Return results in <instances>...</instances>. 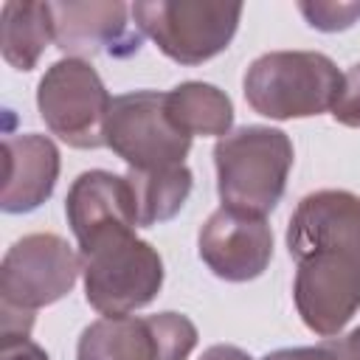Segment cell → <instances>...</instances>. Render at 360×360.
<instances>
[{
    "mask_svg": "<svg viewBox=\"0 0 360 360\" xmlns=\"http://www.w3.org/2000/svg\"><path fill=\"white\" fill-rule=\"evenodd\" d=\"M197 250L217 278L250 281L259 278L273 259V231L264 217L219 205L202 222Z\"/></svg>",
    "mask_w": 360,
    "mask_h": 360,
    "instance_id": "11",
    "label": "cell"
},
{
    "mask_svg": "<svg viewBox=\"0 0 360 360\" xmlns=\"http://www.w3.org/2000/svg\"><path fill=\"white\" fill-rule=\"evenodd\" d=\"M48 42H53L51 3L8 0L0 11V51L17 70H34Z\"/></svg>",
    "mask_w": 360,
    "mask_h": 360,
    "instance_id": "15",
    "label": "cell"
},
{
    "mask_svg": "<svg viewBox=\"0 0 360 360\" xmlns=\"http://www.w3.org/2000/svg\"><path fill=\"white\" fill-rule=\"evenodd\" d=\"M295 262L292 298L307 329L338 338L360 309V197L321 188L298 200L287 222Z\"/></svg>",
    "mask_w": 360,
    "mask_h": 360,
    "instance_id": "1",
    "label": "cell"
},
{
    "mask_svg": "<svg viewBox=\"0 0 360 360\" xmlns=\"http://www.w3.org/2000/svg\"><path fill=\"white\" fill-rule=\"evenodd\" d=\"M65 217L76 242L90 239L107 228H138L135 197L124 174L107 169L82 172L65 197Z\"/></svg>",
    "mask_w": 360,
    "mask_h": 360,
    "instance_id": "13",
    "label": "cell"
},
{
    "mask_svg": "<svg viewBox=\"0 0 360 360\" xmlns=\"http://www.w3.org/2000/svg\"><path fill=\"white\" fill-rule=\"evenodd\" d=\"M132 17L163 56L177 65H202L222 53L242 17V3L222 0H141Z\"/></svg>",
    "mask_w": 360,
    "mask_h": 360,
    "instance_id": "5",
    "label": "cell"
},
{
    "mask_svg": "<svg viewBox=\"0 0 360 360\" xmlns=\"http://www.w3.org/2000/svg\"><path fill=\"white\" fill-rule=\"evenodd\" d=\"M132 6L127 3H101V0H68L51 3L53 42L73 59L90 56H132L141 48V28L129 22Z\"/></svg>",
    "mask_w": 360,
    "mask_h": 360,
    "instance_id": "10",
    "label": "cell"
},
{
    "mask_svg": "<svg viewBox=\"0 0 360 360\" xmlns=\"http://www.w3.org/2000/svg\"><path fill=\"white\" fill-rule=\"evenodd\" d=\"M197 338L180 312L98 318L82 332L76 360H188Z\"/></svg>",
    "mask_w": 360,
    "mask_h": 360,
    "instance_id": "9",
    "label": "cell"
},
{
    "mask_svg": "<svg viewBox=\"0 0 360 360\" xmlns=\"http://www.w3.org/2000/svg\"><path fill=\"white\" fill-rule=\"evenodd\" d=\"M87 304L104 318L152 304L163 287V259L135 228H107L79 242Z\"/></svg>",
    "mask_w": 360,
    "mask_h": 360,
    "instance_id": "2",
    "label": "cell"
},
{
    "mask_svg": "<svg viewBox=\"0 0 360 360\" xmlns=\"http://www.w3.org/2000/svg\"><path fill=\"white\" fill-rule=\"evenodd\" d=\"M82 273L79 253L59 233H28L0 262V309L37 312L65 298Z\"/></svg>",
    "mask_w": 360,
    "mask_h": 360,
    "instance_id": "8",
    "label": "cell"
},
{
    "mask_svg": "<svg viewBox=\"0 0 360 360\" xmlns=\"http://www.w3.org/2000/svg\"><path fill=\"white\" fill-rule=\"evenodd\" d=\"M200 360H253L245 349H239V346H231V343H217V346H208L202 354H200Z\"/></svg>",
    "mask_w": 360,
    "mask_h": 360,
    "instance_id": "22",
    "label": "cell"
},
{
    "mask_svg": "<svg viewBox=\"0 0 360 360\" xmlns=\"http://www.w3.org/2000/svg\"><path fill=\"white\" fill-rule=\"evenodd\" d=\"M332 118L343 127H360V62H354L343 79H340V90L338 98L332 104Z\"/></svg>",
    "mask_w": 360,
    "mask_h": 360,
    "instance_id": "18",
    "label": "cell"
},
{
    "mask_svg": "<svg viewBox=\"0 0 360 360\" xmlns=\"http://www.w3.org/2000/svg\"><path fill=\"white\" fill-rule=\"evenodd\" d=\"M104 143L132 172H160L183 166L191 138L166 112V93L135 90L115 96L107 112Z\"/></svg>",
    "mask_w": 360,
    "mask_h": 360,
    "instance_id": "7",
    "label": "cell"
},
{
    "mask_svg": "<svg viewBox=\"0 0 360 360\" xmlns=\"http://www.w3.org/2000/svg\"><path fill=\"white\" fill-rule=\"evenodd\" d=\"M112 96L107 93L98 70L65 56L53 62L37 84V110L62 143L73 149H98L104 143V127Z\"/></svg>",
    "mask_w": 360,
    "mask_h": 360,
    "instance_id": "6",
    "label": "cell"
},
{
    "mask_svg": "<svg viewBox=\"0 0 360 360\" xmlns=\"http://www.w3.org/2000/svg\"><path fill=\"white\" fill-rule=\"evenodd\" d=\"M298 11L318 31H346L360 20V3H335V0H301Z\"/></svg>",
    "mask_w": 360,
    "mask_h": 360,
    "instance_id": "17",
    "label": "cell"
},
{
    "mask_svg": "<svg viewBox=\"0 0 360 360\" xmlns=\"http://www.w3.org/2000/svg\"><path fill=\"white\" fill-rule=\"evenodd\" d=\"M262 360H340L332 340L321 343V346H292V349H276L270 354H264Z\"/></svg>",
    "mask_w": 360,
    "mask_h": 360,
    "instance_id": "20",
    "label": "cell"
},
{
    "mask_svg": "<svg viewBox=\"0 0 360 360\" xmlns=\"http://www.w3.org/2000/svg\"><path fill=\"white\" fill-rule=\"evenodd\" d=\"M6 177L0 208L6 214H28L51 200L59 180V149L48 135L22 132L3 138Z\"/></svg>",
    "mask_w": 360,
    "mask_h": 360,
    "instance_id": "12",
    "label": "cell"
},
{
    "mask_svg": "<svg viewBox=\"0 0 360 360\" xmlns=\"http://www.w3.org/2000/svg\"><path fill=\"white\" fill-rule=\"evenodd\" d=\"M0 357L3 360H51L48 352L34 343L28 335H14V332H0Z\"/></svg>",
    "mask_w": 360,
    "mask_h": 360,
    "instance_id": "19",
    "label": "cell"
},
{
    "mask_svg": "<svg viewBox=\"0 0 360 360\" xmlns=\"http://www.w3.org/2000/svg\"><path fill=\"white\" fill-rule=\"evenodd\" d=\"M340 360H360V326L352 329L346 338H329Z\"/></svg>",
    "mask_w": 360,
    "mask_h": 360,
    "instance_id": "21",
    "label": "cell"
},
{
    "mask_svg": "<svg viewBox=\"0 0 360 360\" xmlns=\"http://www.w3.org/2000/svg\"><path fill=\"white\" fill-rule=\"evenodd\" d=\"M172 124L188 138H225L233 127V104L225 90L208 82H183L166 93Z\"/></svg>",
    "mask_w": 360,
    "mask_h": 360,
    "instance_id": "14",
    "label": "cell"
},
{
    "mask_svg": "<svg viewBox=\"0 0 360 360\" xmlns=\"http://www.w3.org/2000/svg\"><path fill=\"white\" fill-rule=\"evenodd\" d=\"M292 160V141L276 127L248 124L228 132L214 146L219 202L253 217L270 214L284 197Z\"/></svg>",
    "mask_w": 360,
    "mask_h": 360,
    "instance_id": "3",
    "label": "cell"
},
{
    "mask_svg": "<svg viewBox=\"0 0 360 360\" xmlns=\"http://www.w3.org/2000/svg\"><path fill=\"white\" fill-rule=\"evenodd\" d=\"M127 183L135 197V214L138 228H152L166 219H172L188 200L194 177L188 166H172L160 172H132L127 169Z\"/></svg>",
    "mask_w": 360,
    "mask_h": 360,
    "instance_id": "16",
    "label": "cell"
},
{
    "mask_svg": "<svg viewBox=\"0 0 360 360\" xmlns=\"http://www.w3.org/2000/svg\"><path fill=\"white\" fill-rule=\"evenodd\" d=\"M343 73L318 51H270L250 62L242 87L253 112L290 121L332 110Z\"/></svg>",
    "mask_w": 360,
    "mask_h": 360,
    "instance_id": "4",
    "label": "cell"
}]
</instances>
